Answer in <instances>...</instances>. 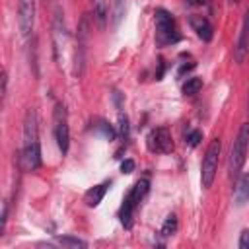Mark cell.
<instances>
[{"label":"cell","mask_w":249,"mask_h":249,"mask_svg":"<svg viewBox=\"0 0 249 249\" xmlns=\"http://www.w3.org/2000/svg\"><path fill=\"white\" fill-rule=\"evenodd\" d=\"M181 89H183L185 95H195V93H198L202 89V80L198 76H191V78H187V82L183 84Z\"/></svg>","instance_id":"obj_15"},{"label":"cell","mask_w":249,"mask_h":249,"mask_svg":"<svg viewBox=\"0 0 249 249\" xmlns=\"http://www.w3.org/2000/svg\"><path fill=\"white\" fill-rule=\"evenodd\" d=\"M93 18L99 27H105L107 18H109V4L107 0H93Z\"/></svg>","instance_id":"obj_13"},{"label":"cell","mask_w":249,"mask_h":249,"mask_svg":"<svg viewBox=\"0 0 249 249\" xmlns=\"http://www.w3.org/2000/svg\"><path fill=\"white\" fill-rule=\"evenodd\" d=\"M6 89H8V76L6 72H2V99L6 97Z\"/></svg>","instance_id":"obj_24"},{"label":"cell","mask_w":249,"mask_h":249,"mask_svg":"<svg viewBox=\"0 0 249 249\" xmlns=\"http://www.w3.org/2000/svg\"><path fill=\"white\" fill-rule=\"evenodd\" d=\"M193 68H195V62H189V64H181V68H179V72H177V74H179V76H183L185 72H189V70H193Z\"/></svg>","instance_id":"obj_23"},{"label":"cell","mask_w":249,"mask_h":249,"mask_svg":"<svg viewBox=\"0 0 249 249\" xmlns=\"http://www.w3.org/2000/svg\"><path fill=\"white\" fill-rule=\"evenodd\" d=\"M109 187H111V181H105V183H99V185L88 189L86 195H84V202H86L89 208L99 206V202L103 200V196H105V193L109 191Z\"/></svg>","instance_id":"obj_11"},{"label":"cell","mask_w":249,"mask_h":249,"mask_svg":"<svg viewBox=\"0 0 249 249\" xmlns=\"http://www.w3.org/2000/svg\"><path fill=\"white\" fill-rule=\"evenodd\" d=\"M53 134H54L60 154L66 156L68 146H70V128H68V113L62 103H56L54 113H53Z\"/></svg>","instance_id":"obj_6"},{"label":"cell","mask_w":249,"mask_h":249,"mask_svg":"<svg viewBox=\"0 0 249 249\" xmlns=\"http://www.w3.org/2000/svg\"><path fill=\"white\" fill-rule=\"evenodd\" d=\"M91 124H93V130H95V132H101L107 140H113V138L117 136V130H115L105 119H95Z\"/></svg>","instance_id":"obj_14"},{"label":"cell","mask_w":249,"mask_h":249,"mask_svg":"<svg viewBox=\"0 0 249 249\" xmlns=\"http://www.w3.org/2000/svg\"><path fill=\"white\" fill-rule=\"evenodd\" d=\"M249 53V8L245 10V16H243V21H241V29H239V37H237V43L233 47V58L237 64H241L245 60Z\"/></svg>","instance_id":"obj_9"},{"label":"cell","mask_w":249,"mask_h":249,"mask_svg":"<svg viewBox=\"0 0 249 249\" xmlns=\"http://www.w3.org/2000/svg\"><path fill=\"white\" fill-rule=\"evenodd\" d=\"M175 231H177V216H175V214H169V216L165 218V222H163L160 233H161V237H169V235H173Z\"/></svg>","instance_id":"obj_16"},{"label":"cell","mask_w":249,"mask_h":249,"mask_svg":"<svg viewBox=\"0 0 249 249\" xmlns=\"http://www.w3.org/2000/svg\"><path fill=\"white\" fill-rule=\"evenodd\" d=\"M247 150H249V123H243L237 130V136L230 148V158H228V175L230 179H237V175L241 173V167L245 163L247 158Z\"/></svg>","instance_id":"obj_2"},{"label":"cell","mask_w":249,"mask_h":249,"mask_svg":"<svg viewBox=\"0 0 249 249\" xmlns=\"http://www.w3.org/2000/svg\"><path fill=\"white\" fill-rule=\"evenodd\" d=\"M35 23V0H19L18 2V25L23 37H29Z\"/></svg>","instance_id":"obj_8"},{"label":"cell","mask_w":249,"mask_h":249,"mask_svg":"<svg viewBox=\"0 0 249 249\" xmlns=\"http://www.w3.org/2000/svg\"><path fill=\"white\" fill-rule=\"evenodd\" d=\"M148 189H150V181L144 177V179H138V181L132 185V189L128 191V195L124 196L123 206H121V210H119V218H121V224H123L124 228H130V226H132L134 210L138 208L140 200L146 196Z\"/></svg>","instance_id":"obj_4"},{"label":"cell","mask_w":249,"mask_h":249,"mask_svg":"<svg viewBox=\"0 0 249 249\" xmlns=\"http://www.w3.org/2000/svg\"><path fill=\"white\" fill-rule=\"evenodd\" d=\"M220 138H214L206 152H204V158H202V163H200V183L204 189H210L214 179H216V171H218V160H220Z\"/></svg>","instance_id":"obj_5"},{"label":"cell","mask_w":249,"mask_h":249,"mask_svg":"<svg viewBox=\"0 0 249 249\" xmlns=\"http://www.w3.org/2000/svg\"><path fill=\"white\" fill-rule=\"evenodd\" d=\"M126 136H128V119H126V115L119 113V138L126 140Z\"/></svg>","instance_id":"obj_17"},{"label":"cell","mask_w":249,"mask_h":249,"mask_svg":"<svg viewBox=\"0 0 249 249\" xmlns=\"http://www.w3.org/2000/svg\"><path fill=\"white\" fill-rule=\"evenodd\" d=\"M231 2H237V0H231Z\"/></svg>","instance_id":"obj_27"},{"label":"cell","mask_w":249,"mask_h":249,"mask_svg":"<svg viewBox=\"0 0 249 249\" xmlns=\"http://www.w3.org/2000/svg\"><path fill=\"white\" fill-rule=\"evenodd\" d=\"M154 21H156V45L158 47L175 45L181 39L177 25H175V19L167 10L158 8L154 12Z\"/></svg>","instance_id":"obj_3"},{"label":"cell","mask_w":249,"mask_h":249,"mask_svg":"<svg viewBox=\"0 0 249 249\" xmlns=\"http://www.w3.org/2000/svg\"><path fill=\"white\" fill-rule=\"evenodd\" d=\"M41 165V144H39V126L37 111L31 107L23 119V146L19 152V167L23 171H35Z\"/></svg>","instance_id":"obj_1"},{"label":"cell","mask_w":249,"mask_h":249,"mask_svg":"<svg viewBox=\"0 0 249 249\" xmlns=\"http://www.w3.org/2000/svg\"><path fill=\"white\" fill-rule=\"evenodd\" d=\"M247 109H249V93H247Z\"/></svg>","instance_id":"obj_26"},{"label":"cell","mask_w":249,"mask_h":249,"mask_svg":"<svg viewBox=\"0 0 249 249\" xmlns=\"http://www.w3.org/2000/svg\"><path fill=\"white\" fill-rule=\"evenodd\" d=\"M121 171H123V173H132V171H134V161H132V160L121 161Z\"/></svg>","instance_id":"obj_22"},{"label":"cell","mask_w":249,"mask_h":249,"mask_svg":"<svg viewBox=\"0 0 249 249\" xmlns=\"http://www.w3.org/2000/svg\"><path fill=\"white\" fill-rule=\"evenodd\" d=\"M245 202H249V171L237 175L235 181V204L243 206Z\"/></svg>","instance_id":"obj_12"},{"label":"cell","mask_w":249,"mask_h":249,"mask_svg":"<svg viewBox=\"0 0 249 249\" xmlns=\"http://www.w3.org/2000/svg\"><path fill=\"white\" fill-rule=\"evenodd\" d=\"M58 243L66 245V247H86V241L78 239V237H70V235H62L58 237Z\"/></svg>","instance_id":"obj_18"},{"label":"cell","mask_w":249,"mask_h":249,"mask_svg":"<svg viewBox=\"0 0 249 249\" xmlns=\"http://www.w3.org/2000/svg\"><path fill=\"white\" fill-rule=\"evenodd\" d=\"M204 2H206V0H187L189 6H202Z\"/></svg>","instance_id":"obj_25"},{"label":"cell","mask_w":249,"mask_h":249,"mask_svg":"<svg viewBox=\"0 0 249 249\" xmlns=\"http://www.w3.org/2000/svg\"><path fill=\"white\" fill-rule=\"evenodd\" d=\"M189 23H191V27H193V31L196 33L198 39H202L206 43L212 39L214 29H212V23L206 18H202V16H191L189 18Z\"/></svg>","instance_id":"obj_10"},{"label":"cell","mask_w":249,"mask_h":249,"mask_svg":"<svg viewBox=\"0 0 249 249\" xmlns=\"http://www.w3.org/2000/svg\"><path fill=\"white\" fill-rule=\"evenodd\" d=\"M146 144H148V150L156 152V154H169V152H173V138H171V132L165 126L152 128L148 138H146Z\"/></svg>","instance_id":"obj_7"},{"label":"cell","mask_w":249,"mask_h":249,"mask_svg":"<svg viewBox=\"0 0 249 249\" xmlns=\"http://www.w3.org/2000/svg\"><path fill=\"white\" fill-rule=\"evenodd\" d=\"M185 138H187V144L195 148V146H198V142L202 140V132H200V130H189Z\"/></svg>","instance_id":"obj_19"},{"label":"cell","mask_w":249,"mask_h":249,"mask_svg":"<svg viewBox=\"0 0 249 249\" xmlns=\"http://www.w3.org/2000/svg\"><path fill=\"white\" fill-rule=\"evenodd\" d=\"M237 247L239 249H249V230H243L241 231L239 241H237Z\"/></svg>","instance_id":"obj_21"},{"label":"cell","mask_w":249,"mask_h":249,"mask_svg":"<svg viewBox=\"0 0 249 249\" xmlns=\"http://www.w3.org/2000/svg\"><path fill=\"white\" fill-rule=\"evenodd\" d=\"M6 222H8V200H4L2 204V220H0V235L4 233L6 230Z\"/></svg>","instance_id":"obj_20"}]
</instances>
